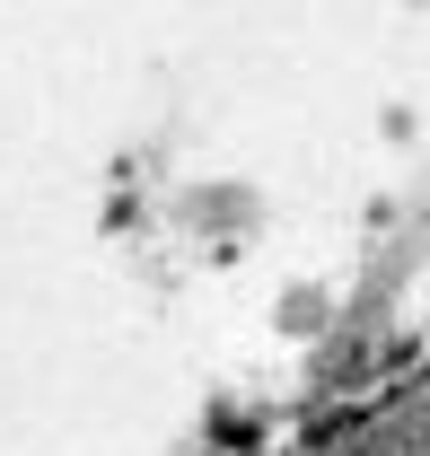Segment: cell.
Returning <instances> with one entry per match:
<instances>
[{"mask_svg": "<svg viewBox=\"0 0 430 456\" xmlns=\"http://www.w3.org/2000/svg\"><path fill=\"white\" fill-rule=\"evenodd\" d=\"M272 316H281V334H325V325H334V298H325L317 281H290Z\"/></svg>", "mask_w": 430, "mask_h": 456, "instance_id": "obj_1", "label": "cell"}, {"mask_svg": "<svg viewBox=\"0 0 430 456\" xmlns=\"http://www.w3.org/2000/svg\"><path fill=\"white\" fill-rule=\"evenodd\" d=\"M194 220H203V228H237V220H246V193H237V184H211V193H194Z\"/></svg>", "mask_w": 430, "mask_h": 456, "instance_id": "obj_2", "label": "cell"}]
</instances>
